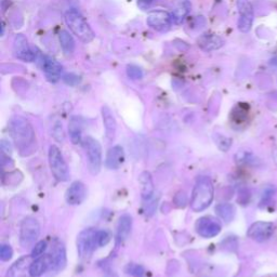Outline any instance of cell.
Returning <instances> with one entry per match:
<instances>
[{
  "mask_svg": "<svg viewBox=\"0 0 277 277\" xmlns=\"http://www.w3.org/2000/svg\"><path fill=\"white\" fill-rule=\"evenodd\" d=\"M157 200L156 198H154V196L152 197V198L148 199V200H144V211L145 213L148 214V216H152L153 213L155 212L156 210V207H157Z\"/></svg>",
  "mask_w": 277,
  "mask_h": 277,
  "instance_id": "cell-31",
  "label": "cell"
},
{
  "mask_svg": "<svg viewBox=\"0 0 277 277\" xmlns=\"http://www.w3.org/2000/svg\"><path fill=\"white\" fill-rule=\"evenodd\" d=\"M69 132H70V138L71 141L74 144L81 143V138H82V120L80 117L73 116L70 120L69 125Z\"/></svg>",
  "mask_w": 277,
  "mask_h": 277,
  "instance_id": "cell-23",
  "label": "cell"
},
{
  "mask_svg": "<svg viewBox=\"0 0 277 277\" xmlns=\"http://www.w3.org/2000/svg\"><path fill=\"white\" fill-rule=\"evenodd\" d=\"M65 22L70 30L83 42H91L94 39V33L87 23L83 16L75 10H70L65 13Z\"/></svg>",
  "mask_w": 277,
  "mask_h": 277,
  "instance_id": "cell-3",
  "label": "cell"
},
{
  "mask_svg": "<svg viewBox=\"0 0 277 277\" xmlns=\"http://www.w3.org/2000/svg\"><path fill=\"white\" fill-rule=\"evenodd\" d=\"M231 142L232 141L230 139H217V144L222 151H228L231 146Z\"/></svg>",
  "mask_w": 277,
  "mask_h": 277,
  "instance_id": "cell-35",
  "label": "cell"
},
{
  "mask_svg": "<svg viewBox=\"0 0 277 277\" xmlns=\"http://www.w3.org/2000/svg\"><path fill=\"white\" fill-rule=\"evenodd\" d=\"M186 202H188V197H186L184 192H180V193H178L176 197H174V203H176L178 207H184Z\"/></svg>",
  "mask_w": 277,
  "mask_h": 277,
  "instance_id": "cell-34",
  "label": "cell"
},
{
  "mask_svg": "<svg viewBox=\"0 0 277 277\" xmlns=\"http://www.w3.org/2000/svg\"><path fill=\"white\" fill-rule=\"evenodd\" d=\"M51 267V256L50 254H41L36 258L35 261L32 262L30 273L32 277L41 276Z\"/></svg>",
  "mask_w": 277,
  "mask_h": 277,
  "instance_id": "cell-21",
  "label": "cell"
},
{
  "mask_svg": "<svg viewBox=\"0 0 277 277\" xmlns=\"http://www.w3.org/2000/svg\"><path fill=\"white\" fill-rule=\"evenodd\" d=\"M195 229L201 237L211 238V237L217 236L221 232V224L217 219L212 217H202L197 220Z\"/></svg>",
  "mask_w": 277,
  "mask_h": 277,
  "instance_id": "cell-8",
  "label": "cell"
},
{
  "mask_svg": "<svg viewBox=\"0 0 277 277\" xmlns=\"http://www.w3.org/2000/svg\"><path fill=\"white\" fill-rule=\"evenodd\" d=\"M32 256H24L21 257L19 260L11 265V268L8 270V277H27V275L31 276L30 270L32 265Z\"/></svg>",
  "mask_w": 277,
  "mask_h": 277,
  "instance_id": "cell-15",
  "label": "cell"
},
{
  "mask_svg": "<svg viewBox=\"0 0 277 277\" xmlns=\"http://www.w3.org/2000/svg\"><path fill=\"white\" fill-rule=\"evenodd\" d=\"M132 228V219L129 214H123L120 217L117 225V240L119 242L125 241L130 235Z\"/></svg>",
  "mask_w": 277,
  "mask_h": 277,
  "instance_id": "cell-22",
  "label": "cell"
},
{
  "mask_svg": "<svg viewBox=\"0 0 277 277\" xmlns=\"http://www.w3.org/2000/svg\"><path fill=\"white\" fill-rule=\"evenodd\" d=\"M46 249H47V242L44 241V240L38 241L37 244H35V246H34L31 256H32L34 259L38 258V257H40L41 254H42L44 251H46Z\"/></svg>",
  "mask_w": 277,
  "mask_h": 277,
  "instance_id": "cell-29",
  "label": "cell"
},
{
  "mask_svg": "<svg viewBox=\"0 0 277 277\" xmlns=\"http://www.w3.org/2000/svg\"><path fill=\"white\" fill-rule=\"evenodd\" d=\"M197 43H198L200 49L207 51V52H210V51L221 48L224 41L221 37L214 35V34H203V35L198 38Z\"/></svg>",
  "mask_w": 277,
  "mask_h": 277,
  "instance_id": "cell-19",
  "label": "cell"
},
{
  "mask_svg": "<svg viewBox=\"0 0 277 277\" xmlns=\"http://www.w3.org/2000/svg\"><path fill=\"white\" fill-rule=\"evenodd\" d=\"M274 192H275V189L272 188V186H269V188L265 189L264 191V193L262 195V199H261V206L263 205H267V203L270 201V199L272 198V196L274 194Z\"/></svg>",
  "mask_w": 277,
  "mask_h": 277,
  "instance_id": "cell-33",
  "label": "cell"
},
{
  "mask_svg": "<svg viewBox=\"0 0 277 277\" xmlns=\"http://www.w3.org/2000/svg\"><path fill=\"white\" fill-rule=\"evenodd\" d=\"M13 256V250L9 245H1L0 247V259L2 261H9Z\"/></svg>",
  "mask_w": 277,
  "mask_h": 277,
  "instance_id": "cell-32",
  "label": "cell"
},
{
  "mask_svg": "<svg viewBox=\"0 0 277 277\" xmlns=\"http://www.w3.org/2000/svg\"><path fill=\"white\" fill-rule=\"evenodd\" d=\"M146 22H148L149 26L154 28V30L163 32V31H167L168 28L170 27L172 20H171V15L166 12V11L157 10V11H153V12L149 14Z\"/></svg>",
  "mask_w": 277,
  "mask_h": 277,
  "instance_id": "cell-13",
  "label": "cell"
},
{
  "mask_svg": "<svg viewBox=\"0 0 277 277\" xmlns=\"http://www.w3.org/2000/svg\"><path fill=\"white\" fill-rule=\"evenodd\" d=\"M83 146L86 150L89 171L92 174H98L102 165V148L99 141L91 137L83 140Z\"/></svg>",
  "mask_w": 277,
  "mask_h": 277,
  "instance_id": "cell-6",
  "label": "cell"
},
{
  "mask_svg": "<svg viewBox=\"0 0 277 277\" xmlns=\"http://www.w3.org/2000/svg\"><path fill=\"white\" fill-rule=\"evenodd\" d=\"M237 9L239 12V31L242 33H248L251 30L254 16L252 5L249 0H237Z\"/></svg>",
  "mask_w": 277,
  "mask_h": 277,
  "instance_id": "cell-9",
  "label": "cell"
},
{
  "mask_svg": "<svg viewBox=\"0 0 277 277\" xmlns=\"http://www.w3.org/2000/svg\"><path fill=\"white\" fill-rule=\"evenodd\" d=\"M87 197V189L80 181H75L71 184V186L66 191L65 199L69 205L76 206L80 205V203L86 199Z\"/></svg>",
  "mask_w": 277,
  "mask_h": 277,
  "instance_id": "cell-12",
  "label": "cell"
},
{
  "mask_svg": "<svg viewBox=\"0 0 277 277\" xmlns=\"http://www.w3.org/2000/svg\"><path fill=\"white\" fill-rule=\"evenodd\" d=\"M59 40L61 47L63 49L65 54H72L75 50V41L71 34L67 31H61L59 34Z\"/></svg>",
  "mask_w": 277,
  "mask_h": 277,
  "instance_id": "cell-26",
  "label": "cell"
},
{
  "mask_svg": "<svg viewBox=\"0 0 277 277\" xmlns=\"http://www.w3.org/2000/svg\"><path fill=\"white\" fill-rule=\"evenodd\" d=\"M214 189L211 180L207 177H201L194 186L193 193H192L191 208L195 212H200L205 210L213 200Z\"/></svg>",
  "mask_w": 277,
  "mask_h": 277,
  "instance_id": "cell-2",
  "label": "cell"
},
{
  "mask_svg": "<svg viewBox=\"0 0 277 277\" xmlns=\"http://www.w3.org/2000/svg\"><path fill=\"white\" fill-rule=\"evenodd\" d=\"M13 54L16 59L24 62H33L36 59V54L32 50L27 38L22 34H19L14 38Z\"/></svg>",
  "mask_w": 277,
  "mask_h": 277,
  "instance_id": "cell-10",
  "label": "cell"
},
{
  "mask_svg": "<svg viewBox=\"0 0 277 277\" xmlns=\"http://www.w3.org/2000/svg\"><path fill=\"white\" fill-rule=\"evenodd\" d=\"M64 81L67 84H71V86H74V84H77L79 82V78L75 75H72V74H67L63 77Z\"/></svg>",
  "mask_w": 277,
  "mask_h": 277,
  "instance_id": "cell-37",
  "label": "cell"
},
{
  "mask_svg": "<svg viewBox=\"0 0 277 277\" xmlns=\"http://www.w3.org/2000/svg\"><path fill=\"white\" fill-rule=\"evenodd\" d=\"M216 212L223 221L230 223L231 221H233L235 217V207L229 202L219 203L216 207Z\"/></svg>",
  "mask_w": 277,
  "mask_h": 277,
  "instance_id": "cell-25",
  "label": "cell"
},
{
  "mask_svg": "<svg viewBox=\"0 0 277 277\" xmlns=\"http://www.w3.org/2000/svg\"><path fill=\"white\" fill-rule=\"evenodd\" d=\"M97 234L98 231H95L94 229H86L79 233L76 242L79 258L82 260L91 258L95 246H98Z\"/></svg>",
  "mask_w": 277,
  "mask_h": 277,
  "instance_id": "cell-5",
  "label": "cell"
},
{
  "mask_svg": "<svg viewBox=\"0 0 277 277\" xmlns=\"http://www.w3.org/2000/svg\"><path fill=\"white\" fill-rule=\"evenodd\" d=\"M139 182L142 186V197L144 200H148L154 196V183L151 173L148 171H144L140 174Z\"/></svg>",
  "mask_w": 277,
  "mask_h": 277,
  "instance_id": "cell-24",
  "label": "cell"
},
{
  "mask_svg": "<svg viewBox=\"0 0 277 277\" xmlns=\"http://www.w3.org/2000/svg\"><path fill=\"white\" fill-rule=\"evenodd\" d=\"M9 129L11 137L21 154L26 155V152H31L35 143V131L30 121L21 116H15L11 119Z\"/></svg>",
  "mask_w": 277,
  "mask_h": 277,
  "instance_id": "cell-1",
  "label": "cell"
},
{
  "mask_svg": "<svg viewBox=\"0 0 277 277\" xmlns=\"http://www.w3.org/2000/svg\"><path fill=\"white\" fill-rule=\"evenodd\" d=\"M40 234V225L36 219L32 217L25 218L21 223L20 242L23 247L32 246Z\"/></svg>",
  "mask_w": 277,
  "mask_h": 277,
  "instance_id": "cell-7",
  "label": "cell"
},
{
  "mask_svg": "<svg viewBox=\"0 0 277 277\" xmlns=\"http://www.w3.org/2000/svg\"><path fill=\"white\" fill-rule=\"evenodd\" d=\"M274 231H275V225L273 223L259 221L251 225L247 232V235L253 240L262 242L270 239L274 234Z\"/></svg>",
  "mask_w": 277,
  "mask_h": 277,
  "instance_id": "cell-11",
  "label": "cell"
},
{
  "mask_svg": "<svg viewBox=\"0 0 277 277\" xmlns=\"http://www.w3.org/2000/svg\"><path fill=\"white\" fill-rule=\"evenodd\" d=\"M192 8L189 0H173L171 7V20L174 24L182 23Z\"/></svg>",
  "mask_w": 277,
  "mask_h": 277,
  "instance_id": "cell-16",
  "label": "cell"
},
{
  "mask_svg": "<svg viewBox=\"0 0 277 277\" xmlns=\"http://www.w3.org/2000/svg\"><path fill=\"white\" fill-rule=\"evenodd\" d=\"M51 256V268L55 271L63 270L66 265V251L65 247L60 240H55Z\"/></svg>",
  "mask_w": 277,
  "mask_h": 277,
  "instance_id": "cell-17",
  "label": "cell"
},
{
  "mask_svg": "<svg viewBox=\"0 0 277 277\" xmlns=\"http://www.w3.org/2000/svg\"><path fill=\"white\" fill-rule=\"evenodd\" d=\"M102 117H103L106 138L110 141L114 140L116 134V129H117V122L109 106L105 105L102 107Z\"/></svg>",
  "mask_w": 277,
  "mask_h": 277,
  "instance_id": "cell-20",
  "label": "cell"
},
{
  "mask_svg": "<svg viewBox=\"0 0 277 277\" xmlns=\"http://www.w3.org/2000/svg\"><path fill=\"white\" fill-rule=\"evenodd\" d=\"M126 272L129 275H132L134 277H143L145 274V270L140 264H135V263H131L128 264L126 268Z\"/></svg>",
  "mask_w": 277,
  "mask_h": 277,
  "instance_id": "cell-27",
  "label": "cell"
},
{
  "mask_svg": "<svg viewBox=\"0 0 277 277\" xmlns=\"http://www.w3.org/2000/svg\"><path fill=\"white\" fill-rule=\"evenodd\" d=\"M153 2H154V0H138V5L142 10H145L149 9Z\"/></svg>",
  "mask_w": 277,
  "mask_h": 277,
  "instance_id": "cell-38",
  "label": "cell"
},
{
  "mask_svg": "<svg viewBox=\"0 0 277 277\" xmlns=\"http://www.w3.org/2000/svg\"><path fill=\"white\" fill-rule=\"evenodd\" d=\"M125 161V152L119 145L113 146L107 152L105 165L110 169H118Z\"/></svg>",
  "mask_w": 277,
  "mask_h": 277,
  "instance_id": "cell-18",
  "label": "cell"
},
{
  "mask_svg": "<svg viewBox=\"0 0 277 277\" xmlns=\"http://www.w3.org/2000/svg\"><path fill=\"white\" fill-rule=\"evenodd\" d=\"M0 145H1V152L3 153V154H7L8 156H10L11 153H12V148H11V144L8 142V141L1 140V143H0Z\"/></svg>",
  "mask_w": 277,
  "mask_h": 277,
  "instance_id": "cell-36",
  "label": "cell"
},
{
  "mask_svg": "<svg viewBox=\"0 0 277 277\" xmlns=\"http://www.w3.org/2000/svg\"><path fill=\"white\" fill-rule=\"evenodd\" d=\"M127 75L132 80H139L143 78V72L137 65H128L127 66Z\"/></svg>",
  "mask_w": 277,
  "mask_h": 277,
  "instance_id": "cell-28",
  "label": "cell"
},
{
  "mask_svg": "<svg viewBox=\"0 0 277 277\" xmlns=\"http://www.w3.org/2000/svg\"><path fill=\"white\" fill-rule=\"evenodd\" d=\"M42 70L46 73V76L49 81H58L61 74L63 73V66H62L55 59L51 56H43L42 58Z\"/></svg>",
  "mask_w": 277,
  "mask_h": 277,
  "instance_id": "cell-14",
  "label": "cell"
},
{
  "mask_svg": "<svg viewBox=\"0 0 277 277\" xmlns=\"http://www.w3.org/2000/svg\"><path fill=\"white\" fill-rule=\"evenodd\" d=\"M111 240V235L107 231H98V234H97V242H98V246L99 247H104L107 244H109V241Z\"/></svg>",
  "mask_w": 277,
  "mask_h": 277,
  "instance_id": "cell-30",
  "label": "cell"
},
{
  "mask_svg": "<svg viewBox=\"0 0 277 277\" xmlns=\"http://www.w3.org/2000/svg\"><path fill=\"white\" fill-rule=\"evenodd\" d=\"M49 165L51 172L60 182H65L70 178V171L67 163L58 146L51 145L49 149Z\"/></svg>",
  "mask_w": 277,
  "mask_h": 277,
  "instance_id": "cell-4",
  "label": "cell"
}]
</instances>
